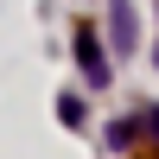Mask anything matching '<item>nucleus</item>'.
<instances>
[{
	"label": "nucleus",
	"instance_id": "2",
	"mask_svg": "<svg viewBox=\"0 0 159 159\" xmlns=\"http://www.w3.org/2000/svg\"><path fill=\"white\" fill-rule=\"evenodd\" d=\"M108 45H115V51H134V45H140L134 0H108Z\"/></svg>",
	"mask_w": 159,
	"mask_h": 159
},
{
	"label": "nucleus",
	"instance_id": "4",
	"mask_svg": "<svg viewBox=\"0 0 159 159\" xmlns=\"http://www.w3.org/2000/svg\"><path fill=\"white\" fill-rule=\"evenodd\" d=\"M147 159H159V153H147Z\"/></svg>",
	"mask_w": 159,
	"mask_h": 159
},
{
	"label": "nucleus",
	"instance_id": "5",
	"mask_svg": "<svg viewBox=\"0 0 159 159\" xmlns=\"http://www.w3.org/2000/svg\"><path fill=\"white\" fill-rule=\"evenodd\" d=\"M153 57H159V51H153Z\"/></svg>",
	"mask_w": 159,
	"mask_h": 159
},
{
	"label": "nucleus",
	"instance_id": "3",
	"mask_svg": "<svg viewBox=\"0 0 159 159\" xmlns=\"http://www.w3.org/2000/svg\"><path fill=\"white\" fill-rule=\"evenodd\" d=\"M134 134H140V121H115V127H108V147H127Z\"/></svg>",
	"mask_w": 159,
	"mask_h": 159
},
{
	"label": "nucleus",
	"instance_id": "1",
	"mask_svg": "<svg viewBox=\"0 0 159 159\" xmlns=\"http://www.w3.org/2000/svg\"><path fill=\"white\" fill-rule=\"evenodd\" d=\"M76 64H83V76L96 89H108V51L96 45V25H76Z\"/></svg>",
	"mask_w": 159,
	"mask_h": 159
}]
</instances>
